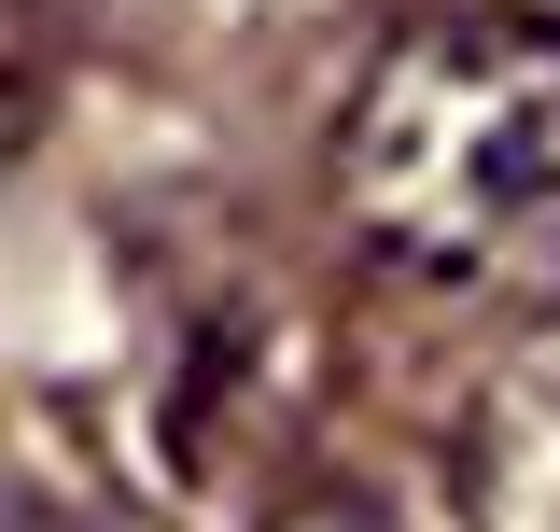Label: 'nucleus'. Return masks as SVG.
<instances>
[{
  "mask_svg": "<svg viewBox=\"0 0 560 532\" xmlns=\"http://www.w3.org/2000/svg\"><path fill=\"white\" fill-rule=\"evenodd\" d=\"M337 210L434 294H560V14H420L337 113Z\"/></svg>",
  "mask_w": 560,
  "mask_h": 532,
  "instance_id": "obj_1",
  "label": "nucleus"
}]
</instances>
